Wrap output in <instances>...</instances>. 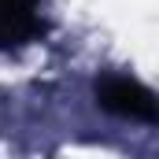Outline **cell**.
Returning a JSON list of instances; mask_svg holds the SVG:
<instances>
[{
	"label": "cell",
	"instance_id": "obj_1",
	"mask_svg": "<svg viewBox=\"0 0 159 159\" xmlns=\"http://www.w3.org/2000/svg\"><path fill=\"white\" fill-rule=\"evenodd\" d=\"M96 100L104 111L133 122H156V93L126 74H104L96 81Z\"/></svg>",
	"mask_w": 159,
	"mask_h": 159
},
{
	"label": "cell",
	"instance_id": "obj_2",
	"mask_svg": "<svg viewBox=\"0 0 159 159\" xmlns=\"http://www.w3.org/2000/svg\"><path fill=\"white\" fill-rule=\"evenodd\" d=\"M44 34L37 0H0V48H19Z\"/></svg>",
	"mask_w": 159,
	"mask_h": 159
}]
</instances>
